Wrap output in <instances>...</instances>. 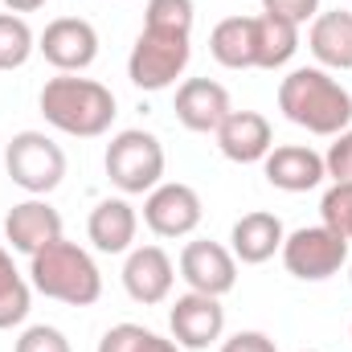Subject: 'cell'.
Returning a JSON list of instances; mask_svg holds the SVG:
<instances>
[{
  "label": "cell",
  "mask_w": 352,
  "mask_h": 352,
  "mask_svg": "<svg viewBox=\"0 0 352 352\" xmlns=\"http://www.w3.org/2000/svg\"><path fill=\"white\" fill-rule=\"evenodd\" d=\"M278 111L311 135H340L352 123V94L324 66H299L278 82Z\"/></svg>",
  "instance_id": "obj_1"
},
{
  "label": "cell",
  "mask_w": 352,
  "mask_h": 352,
  "mask_svg": "<svg viewBox=\"0 0 352 352\" xmlns=\"http://www.w3.org/2000/svg\"><path fill=\"white\" fill-rule=\"evenodd\" d=\"M41 115L50 127L78 135V140H94L115 123V94L111 87L94 82V78H78V74H58L41 87Z\"/></svg>",
  "instance_id": "obj_2"
},
{
  "label": "cell",
  "mask_w": 352,
  "mask_h": 352,
  "mask_svg": "<svg viewBox=\"0 0 352 352\" xmlns=\"http://www.w3.org/2000/svg\"><path fill=\"white\" fill-rule=\"evenodd\" d=\"M29 283L33 291H41L45 299L70 303V307H90L102 295V274L78 242H50L45 250H37L29 258Z\"/></svg>",
  "instance_id": "obj_3"
},
{
  "label": "cell",
  "mask_w": 352,
  "mask_h": 352,
  "mask_svg": "<svg viewBox=\"0 0 352 352\" xmlns=\"http://www.w3.org/2000/svg\"><path fill=\"white\" fill-rule=\"evenodd\" d=\"M107 176L119 192L135 197V192H152L164 176V144L144 131V127H127L107 144Z\"/></svg>",
  "instance_id": "obj_4"
},
{
  "label": "cell",
  "mask_w": 352,
  "mask_h": 352,
  "mask_svg": "<svg viewBox=\"0 0 352 352\" xmlns=\"http://www.w3.org/2000/svg\"><path fill=\"white\" fill-rule=\"evenodd\" d=\"M188 58H192V33H168L144 25L127 58V78L140 90H168L184 74Z\"/></svg>",
  "instance_id": "obj_5"
},
{
  "label": "cell",
  "mask_w": 352,
  "mask_h": 352,
  "mask_svg": "<svg viewBox=\"0 0 352 352\" xmlns=\"http://www.w3.org/2000/svg\"><path fill=\"white\" fill-rule=\"evenodd\" d=\"M4 164H8L12 184H21L33 197H45L66 176V152L45 131H16L4 152Z\"/></svg>",
  "instance_id": "obj_6"
},
{
  "label": "cell",
  "mask_w": 352,
  "mask_h": 352,
  "mask_svg": "<svg viewBox=\"0 0 352 352\" xmlns=\"http://www.w3.org/2000/svg\"><path fill=\"white\" fill-rule=\"evenodd\" d=\"M278 254H283V266H287L295 278H303V283H324V278H332L340 266L349 263V242H344L336 230H328V226L320 221V226H303V230L287 234Z\"/></svg>",
  "instance_id": "obj_7"
},
{
  "label": "cell",
  "mask_w": 352,
  "mask_h": 352,
  "mask_svg": "<svg viewBox=\"0 0 352 352\" xmlns=\"http://www.w3.org/2000/svg\"><path fill=\"white\" fill-rule=\"evenodd\" d=\"M205 209H201V197L197 188L168 180V184H156L144 201V221L156 238H188L197 226H201Z\"/></svg>",
  "instance_id": "obj_8"
},
{
  "label": "cell",
  "mask_w": 352,
  "mask_h": 352,
  "mask_svg": "<svg viewBox=\"0 0 352 352\" xmlns=\"http://www.w3.org/2000/svg\"><path fill=\"white\" fill-rule=\"evenodd\" d=\"M37 50L45 54V62L54 70L78 74V70H87L90 62L98 58V33H94V25L82 21V16H58V21L45 25Z\"/></svg>",
  "instance_id": "obj_9"
},
{
  "label": "cell",
  "mask_w": 352,
  "mask_h": 352,
  "mask_svg": "<svg viewBox=\"0 0 352 352\" xmlns=\"http://www.w3.org/2000/svg\"><path fill=\"white\" fill-rule=\"evenodd\" d=\"M180 278L188 283V291H201V295H230L234 283H238V258L234 250H226L221 242H188L180 250Z\"/></svg>",
  "instance_id": "obj_10"
},
{
  "label": "cell",
  "mask_w": 352,
  "mask_h": 352,
  "mask_svg": "<svg viewBox=\"0 0 352 352\" xmlns=\"http://www.w3.org/2000/svg\"><path fill=\"white\" fill-rule=\"evenodd\" d=\"M168 328H173L176 344L180 349H209L221 340L226 332V307L217 295H201V291H188L180 295L168 311Z\"/></svg>",
  "instance_id": "obj_11"
},
{
  "label": "cell",
  "mask_w": 352,
  "mask_h": 352,
  "mask_svg": "<svg viewBox=\"0 0 352 352\" xmlns=\"http://www.w3.org/2000/svg\"><path fill=\"white\" fill-rule=\"evenodd\" d=\"M213 135H217L221 156L234 164H258L274 148V127L263 111H230Z\"/></svg>",
  "instance_id": "obj_12"
},
{
  "label": "cell",
  "mask_w": 352,
  "mask_h": 352,
  "mask_svg": "<svg viewBox=\"0 0 352 352\" xmlns=\"http://www.w3.org/2000/svg\"><path fill=\"white\" fill-rule=\"evenodd\" d=\"M4 238H8L12 250H21V254L33 258L37 250H45L50 242L62 238V213H58L50 201L29 197V201H21V205L8 209V217H4Z\"/></svg>",
  "instance_id": "obj_13"
},
{
  "label": "cell",
  "mask_w": 352,
  "mask_h": 352,
  "mask_svg": "<svg viewBox=\"0 0 352 352\" xmlns=\"http://www.w3.org/2000/svg\"><path fill=\"white\" fill-rule=\"evenodd\" d=\"M173 278H176V266L173 258L160 250V246H140L127 254L123 263V287L135 303L152 307V303H164L168 291H173Z\"/></svg>",
  "instance_id": "obj_14"
},
{
  "label": "cell",
  "mask_w": 352,
  "mask_h": 352,
  "mask_svg": "<svg viewBox=\"0 0 352 352\" xmlns=\"http://www.w3.org/2000/svg\"><path fill=\"white\" fill-rule=\"evenodd\" d=\"M230 111H234L230 107V90L221 87V82H213V78H188V82H180V90H176V119L188 131L209 135V131L221 127V119Z\"/></svg>",
  "instance_id": "obj_15"
},
{
  "label": "cell",
  "mask_w": 352,
  "mask_h": 352,
  "mask_svg": "<svg viewBox=\"0 0 352 352\" xmlns=\"http://www.w3.org/2000/svg\"><path fill=\"white\" fill-rule=\"evenodd\" d=\"M263 173L274 188L283 192H307L324 180V156L311 152L307 144H283V148H270L263 160Z\"/></svg>",
  "instance_id": "obj_16"
},
{
  "label": "cell",
  "mask_w": 352,
  "mask_h": 352,
  "mask_svg": "<svg viewBox=\"0 0 352 352\" xmlns=\"http://www.w3.org/2000/svg\"><path fill=\"white\" fill-rule=\"evenodd\" d=\"M135 230H140V217H135V209H131L123 197H107V201H98V205L90 209L87 238L94 242V250H102V254H123V250H131Z\"/></svg>",
  "instance_id": "obj_17"
},
{
  "label": "cell",
  "mask_w": 352,
  "mask_h": 352,
  "mask_svg": "<svg viewBox=\"0 0 352 352\" xmlns=\"http://www.w3.org/2000/svg\"><path fill=\"white\" fill-rule=\"evenodd\" d=\"M283 221L274 217V213H266V209H254V213H242L238 221H234V234H230V250H234V258L246 266H258L266 258H274L278 250H283Z\"/></svg>",
  "instance_id": "obj_18"
},
{
  "label": "cell",
  "mask_w": 352,
  "mask_h": 352,
  "mask_svg": "<svg viewBox=\"0 0 352 352\" xmlns=\"http://www.w3.org/2000/svg\"><path fill=\"white\" fill-rule=\"evenodd\" d=\"M307 45L324 70H352V12H316Z\"/></svg>",
  "instance_id": "obj_19"
},
{
  "label": "cell",
  "mask_w": 352,
  "mask_h": 352,
  "mask_svg": "<svg viewBox=\"0 0 352 352\" xmlns=\"http://www.w3.org/2000/svg\"><path fill=\"white\" fill-rule=\"evenodd\" d=\"M209 54L226 70H254L258 45H254V16H226L209 33Z\"/></svg>",
  "instance_id": "obj_20"
},
{
  "label": "cell",
  "mask_w": 352,
  "mask_h": 352,
  "mask_svg": "<svg viewBox=\"0 0 352 352\" xmlns=\"http://www.w3.org/2000/svg\"><path fill=\"white\" fill-rule=\"evenodd\" d=\"M254 45H258V66L254 70H278L299 50V25L263 12V16H254Z\"/></svg>",
  "instance_id": "obj_21"
},
{
  "label": "cell",
  "mask_w": 352,
  "mask_h": 352,
  "mask_svg": "<svg viewBox=\"0 0 352 352\" xmlns=\"http://www.w3.org/2000/svg\"><path fill=\"white\" fill-rule=\"evenodd\" d=\"M29 299H33V283L16 274L8 250L0 246V328H16L29 316Z\"/></svg>",
  "instance_id": "obj_22"
},
{
  "label": "cell",
  "mask_w": 352,
  "mask_h": 352,
  "mask_svg": "<svg viewBox=\"0 0 352 352\" xmlns=\"http://www.w3.org/2000/svg\"><path fill=\"white\" fill-rule=\"evenodd\" d=\"M98 352H180V344L156 336L152 328H140V324H115L111 332H102Z\"/></svg>",
  "instance_id": "obj_23"
},
{
  "label": "cell",
  "mask_w": 352,
  "mask_h": 352,
  "mask_svg": "<svg viewBox=\"0 0 352 352\" xmlns=\"http://www.w3.org/2000/svg\"><path fill=\"white\" fill-rule=\"evenodd\" d=\"M33 29L21 12H0V70H21L33 54Z\"/></svg>",
  "instance_id": "obj_24"
},
{
  "label": "cell",
  "mask_w": 352,
  "mask_h": 352,
  "mask_svg": "<svg viewBox=\"0 0 352 352\" xmlns=\"http://www.w3.org/2000/svg\"><path fill=\"white\" fill-rule=\"evenodd\" d=\"M192 0H148V29H168V33H192Z\"/></svg>",
  "instance_id": "obj_25"
},
{
  "label": "cell",
  "mask_w": 352,
  "mask_h": 352,
  "mask_svg": "<svg viewBox=\"0 0 352 352\" xmlns=\"http://www.w3.org/2000/svg\"><path fill=\"white\" fill-rule=\"evenodd\" d=\"M320 217L328 230H336L344 242L352 246V188L349 184H332L320 201Z\"/></svg>",
  "instance_id": "obj_26"
},
{
  "label": "cell",
  "mask_w": 352,
  "mask_h": 352,
  "mask_svg": "<svg viewBox=\"0 0 352 352\" xmlns=\"http://www.w3.org/2000/svg\"><path fill=\"white\" fill-rule=\"evenodd\" d=\"M324 173L332 176V184H349L352 188V127L332 135V148L324 156Z\"/></svg>",
  "instance_id": "obj_27"
},
{
  "label": "cell",
  "mask_w": 352,
  "mask_h": 352,
  "mask_svg": "<svg viewBox=\"0 0 352 352\" xmlns=\"http://www.w3.org/2000/svg\"><path fill=\"white\" fill-rule=\"evenodd\" d=\"M12 352H70V340L58 328H50V324H33V328L21 332Z\"/></svg>",
  "instance_id": "obj_28"
},
{
  "label": "cell",
  "mask_w": 352,
  "mask_h": 352,
  "mask_svg": "<svg viewBox=\"0 0 352 352\" xmlns=\"http://www.w3.org/2000/svg\"><path fill=\"white\" fill-rule=\"evenodd\" d=\"M263 12L283 16V21H291V25H307V21H316L320 0H263Z\"/></svg>",
  "instance_id": "obj_29"
},
{
  "label": "cell",
  "mask_w": 352,
  "mask_h": 352,
  "mask_svg": "<svg viewBox=\"0 0 352 352\" xmlns=\"http://www.w3.org/2000/svg\"><path fill=\"white\" fill-rule=\"evenodd\" d=\"M221 352H278L274 349V340L266 336V332H238V336H230Z\"/></svg>",
  "instance_id": "obj_30"
},
{
  "label": "cell",
  "mask_w": 352,
  "mask_h": 352,
  "mask_svg": "<svg viewBox=\"0 0 352 352\" xmlns=\"http://www.w3.org/2000/svg\"><path fill=\"white\" fill-rule=\"evenodd\" d=\"M41 4H45V0H4L8 12H37Z\"/></svg>",
  "instance_id": "obj_31"
},
{
  "label": "cell",
  "mask_w": 352,
  "mask_h": 352,
  "mask_svg": "<svg viewBox=\"0 0 352 352\" xmlns=\"http://www.w3.org/2000/svg\"><path fill=\"white\" fill-rule=\"evenodd\" d=\"M349 278H352V263H349Z\"/></svg>",
  "instance_id": "obj_32"
},
{
  "label": "cell",
  "mask_w": 352,
  "mask_h": 352,
  "mask_svg": "<svg viewBox=\"0 0 352 352\" xmlns=\"http://www.w3.org/2000/svg\"><path fill=\"white\" fill-rule=\"evenodd\" d=\"M307 352H311V349H307Z\"/></svg>",
  "instance_id": "obj_33"
}]
</instances>
